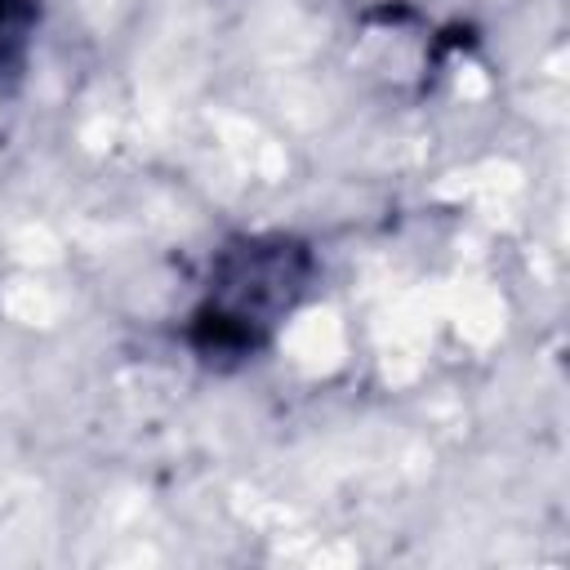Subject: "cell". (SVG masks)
<instances>
[{
	"label": "cell",
	"mask_w": 570,
	"mask_h": 570,
	"mask_svg": "<svg viewBox=\"0 0 570 570\" xmlns=\"http://www.w3.org/2000/svg\"><path fill=\"white\" fill-rule=\"evenodd\" d=\"M312 281V254L289 236H240L214 258L209 294L191 312V347L214 365L249 361L294 312Z\"/></svg>",
	"instance_id": "obj_1"
},
{
	"label": "cell",
	"mask_w": 570,
	"mask_h": 570,
	"mask_svg": "<svg viewBox=\"0 0 570 570\" xmlns=\"http://www.w3.org/2000/svg\"><path fill=\"white\" fill-rule=\"evenodd\" d=\"M31 22H36V4L31 0H0V67H9L27 36H31Z\"/></svg>",
	"instance_id": "obj_2"
}]
</instances>
